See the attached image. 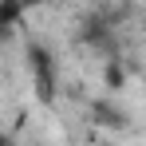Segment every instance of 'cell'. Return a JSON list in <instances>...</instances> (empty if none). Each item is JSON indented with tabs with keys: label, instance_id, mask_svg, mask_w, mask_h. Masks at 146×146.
<instances>
[{
	"label": "cell",
	"instance_id": "1",
	"mask_svg": "<svg viewBox=\"0 0 146 146\" xmlns=\"http://www.w3.org/2000/svg\"><path fill=\"white\" fill-rule=\"evenodd\" d=\"M32 67H36V79H40V99H51V83H55V79H51V63H48V55H44L40 48L32 51Z\"/></svg>",
	"mask_w": 146,
	"mask_h": 146
},
{
	"label": "cell",
	"instance_id": "2",
	"mask_svg": "<svg viewBox=\"0 0 146 146\" xmlns=\"http://www.w3.org/2000/svg\"><path fill=\"white\" fill-rule=\"evenodd\" d=\"M107 87H122V67H119V63L107 67Z\"/></svg>",
	"mask_w": 146,
	"mask_h": 146
},
{
	"label": "cell",
	"instance_id": "3",
	"mask_svg": "<svg viewBox=\"0 0 146 146\" xmlns=\"http://www.w3.org/2000/svg\"><path fill=\"white\" fill-rule=\"evenodd\" d=\"M0 146H12V142H8V138H4V134H0Z\"/></svg>",
	"mask_w": 146,
	"mask_h": 146
}]
</instances>
